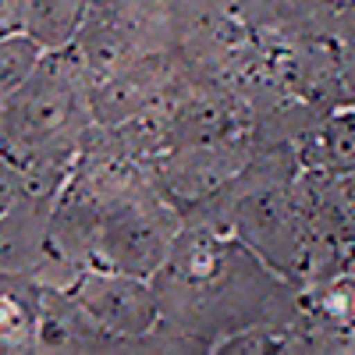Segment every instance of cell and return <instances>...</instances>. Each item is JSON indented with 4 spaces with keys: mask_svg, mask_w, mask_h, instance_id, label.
<instances>
[{
    "mask_svg": "<svg viewBox=\"0 0 355 355\" xmlns=\"http://www.w3.org/2000/svg\"><path fill=\"white\" fill-rule=\"evenodd\" d=\"M40 57H43V46L33 36H25V33H4L0 36V103L33 75Z\"/></svg>",
    "mask_w": 355,
    "mask_h": 355,
    "instance_id": "9",
    "label": "cell"
},
{
    "mask_svg": "<svg viewBox=\"0 0 355 355\" xmlns=\"http://www.w3.org/2000/svg\"><path fill=\"white\" fill-rule=\"evenodd\" d=\"M68 288L110 334L128 345V352H146V341L160 327V295L153 277L85 266Z\"/></svg>",
    "mask_w": 355,
    "mask_h": 355,
    "instance_id": "4",
    "label": "cell"
},
{
    "mask_svg": "<svg viewBox=\"0 0 355 355\" xmlns=\"http://www.w3.org/2000/svg\"><path fill=\"white\" fill-rule=\"evenodd\" d=\"M43 284L33 274L0 270V355H36Z\"/></svg>",
    "mask_w": 355,
    "mask_h": 355,
    "instance_id": "7",
    "label": "cell"
},
{
    "mask_svg": "<svg viewBox=\"0 0 355 355\" xmlns=\"http://www.w3.org/2000/svg\"><path fill=\"white\" fill-rule=\"evenodd\" d=\"M153 284L160 327L146 352L214 355L224 338L252 323L299 316V288L234 231L214 224H182Z\"/></svg>",
    "mask_w": 355,
    "mask_h": 355,
    "instance_id": "1",
    "label": "cell"
},
{
    "mask_svg": "<svg viewBox=\"0 0 355 355\" xmlns=\"http://www.w3.org/2000/svg\"><path fill=\"white\" fill-rule=\"evenodd\" d=\"M256 153V139L242 142H202V146H174L146 164L160 196L174 206L182 220L196 214L202 202L220 196L239 178Z\"/></svg>",
    "mask_w": 355,
    "mask_h": 355,
    "instance_id": "3",
    "label": "cell"
},
{
    "mask_svg": "<svg viewBox=\"0 0 355 355\" xmlns=\"http://www.w3.org/2000/svg\"><path fill=\"white\" fill-rule=\"evenodd\" d=\"M89 15V0H25L21 33L43 50H64L78 40Z\"/></svg>",
    "mask_w": 355,
    "mask_h": 355,
    "instance_id": "8",
    "label": "cell"
},
{
    "mask_svg": "<svg viewBox=\"0 0 355 355\" xmlns=\"http://www.w3.org/2000/svg\"><path fill=\"white\" fill-rule=\"evenodd\" d=\"M50 217L53 206L18 196L0 210V270L33 274L36 281L53 259L50 249Z\"/></svg>",
    "mask_w": 355,
    "mask_h": 355,
    "instance_id": "6",
    "label": "cell"
},
{
    "mask_svg": "<svg viewBox=\"0 0 355 355\" xmlns=\"http://www.w3.org/2000/svg\"><path fill=\"white\" fill-rule=\"evenodd\" d=\"M93 125L78 46L43 50L33 75L0 103V150L11 160L36 150H82Z\"/></svg>",
    "mask_w": 355,
    "mask_h": 355,
    "instance_id": "2",
    "label": "cell"
},
{
    "mask_svg": "<svg viewBox=\"0 0 355 355\" xmlns=\"http://www.w3.org/2000/svg\"><path fill=\"white\" fill-rule=\"evenodd\" d=\"M110 352H128V345L117 334H110L75 299L71 288L43 284L36 355H110Z\"/></svg>",
    "mask_w": 355,
    "mask_h": 355,
    "instance_id": "5",
    "label": "cell"
}]
</instances>
